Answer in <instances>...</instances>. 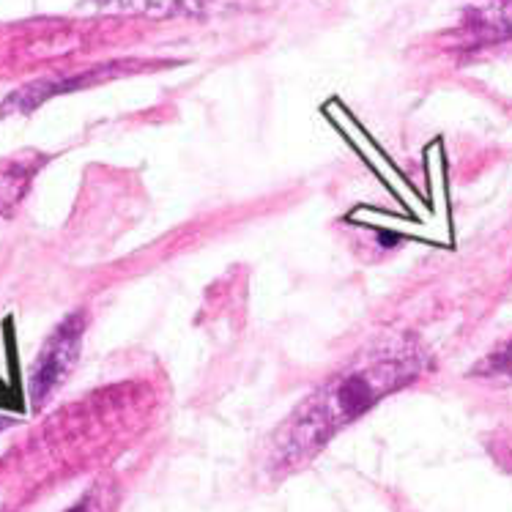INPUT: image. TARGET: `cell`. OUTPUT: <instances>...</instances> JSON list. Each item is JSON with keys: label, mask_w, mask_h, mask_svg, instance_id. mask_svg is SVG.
<instances>
[{"label": "cell", "mask_w": 512, "mask_h": 512, "mask_svg": "<svg viewBox=\"0 0 512 512\" xmlns=\"http://www.w3.org/2000/svg\"><path fill=\"white\" fill-rule=\"evenodd\" d=\"M102 6H110L115 11H132V14H170V11L187 6V0H99Z\"/></svg>", "instance_id": "obj_4"}, {"label": "cell", "mask_w": 512, "mask_h": 512, "mask_svg": "<svg viewBox=\"0 0 512 512\" xmlns=\"http://www.w3.org/2000/svg\"><path fill=\"white\" fill-rule=\"evenodd\" d=\"M39 170H42V162L28 157L0 162V214H11L20 206V200L28 195V187Z\"/></svg>", "instance_id": "obj_3"}, {"label": "cell", "mask_w": 512, "mask_h": 512, "mask_svg": "<svg viewBox=\"0 0 512 512\" xmlns=\"http://www.w3.org/2000/svg\"><path fill=\"white\" fill-rule=\"evenodd\" d=\"M482 25L491 28V31L496 28V31L502 33H512V0H504L502 6L485 11V14H482Z\"/></svg>", "instance_id": "obj_5"}, {"label": "cell", "mask_w": 512, "mask_h": 512, "mask_svg": "<svg viewBox=\"0 0 512 512\" xmlns=\"http://www.w3.org/2000/svg\"><path fill=\"white\" fill-rule=\"evenodd\" d=\"M85 337V313H72L55 326L53 335L47 337L42 351L36 356L31 370V400L36 406H42L44 400L53 395L55 389L63 387V381L72 376L74 365L80 359Z\"/></svg>", "instance_id": "obj_2"}, {"label": "cell", "mask_w": 512, "mask_h": 512, "mask_svg": "<svg viewBox=\"0 0 512 512\" xmlns=\"http://www.w3.org/2000/svg\"><path fill=\"white\" fill-rule=\"evenodd\" d=\"M69 512H91V507H88V502H83V504H74L72 510Z\"/></svg>", "instance_id": "obj_7"}, {"label": "cell", "mask_w": 512, "mask_h": 512, "mask_svg": "<svg viewBox=\"0 0 512 512\" xmlns=\"http://www.w3.org/2000/svg\"><path fill=\"white\" fill-rule=\"evenodd\" d=\"M493 370L496 373H504V376H512V343H507V348L504 351H499V354L493 356Z\"/></svg>", "instance_id": "obj_6"}, {"label": "cell", "mask_w": 512, "mask_h": 512, "mask_svg": "<svg viewBox=\"0 0 512 512\" xmlns=\"http://www.w3.org/2000/svg\"><path fill=\"white\" fill-rule=\"evenodd\" d=\"M6 425H9V422H6V419H0V428H6Z\"/></svg>", "instance_id": "obj_8"}, {"label": "cell", "mask_w": 512, "mask_h": 512, "mask_svg": "<svg viewBox=\"0 0 512 512\" xmlns=\"http://www.w3.org/2000/svg\"><path fill=\"white\" fill-rule=\"evenodd\" d=\"M425 365L428 356L411 335L387 337L367 345L335 376L318 384L293 408L291 417L274 430L269 447L272 469L291 471L313 460L340 430L365 417L387 395L417 381Z\"/></svg>", "instance_id": "obj_1"}]
</instances>
